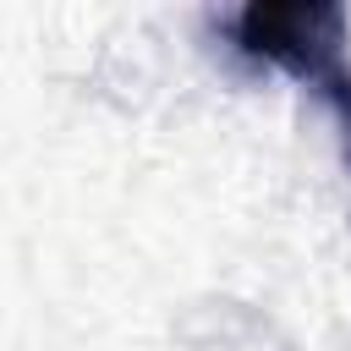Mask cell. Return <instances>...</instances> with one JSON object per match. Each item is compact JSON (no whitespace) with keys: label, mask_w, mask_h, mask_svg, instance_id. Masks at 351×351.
Wrapping results in <instances>:
<instances>
[{"label":"cell","mask_w":351,"mask_h":351,"mask_svg":"<svg viewBox=\"0 0 351 351\" xmlns=\"http://www.w3.org/2000/svg\"><path fill=\"white\" fill-rule=\"evenodd\" d=\"M340 121H346V159H351V82H340Z\"/></svg>","instance_id":"cell-2"},{"label":"cell","mask_w":351,"mask_h":351,"mask_svg":"<svg viewBox=\"0 0 351 351\" xmlns=\"http://www.w3.org/2000/svg\"><path fill=\"white\" fill-rule=\"evenodd\" d=\"M236 38L241 49L280 60L285 71L329 77L346 44V11L329 0H252L236 16Z\"/></svg>","instance_id":"cell-1"}]
</instances>
